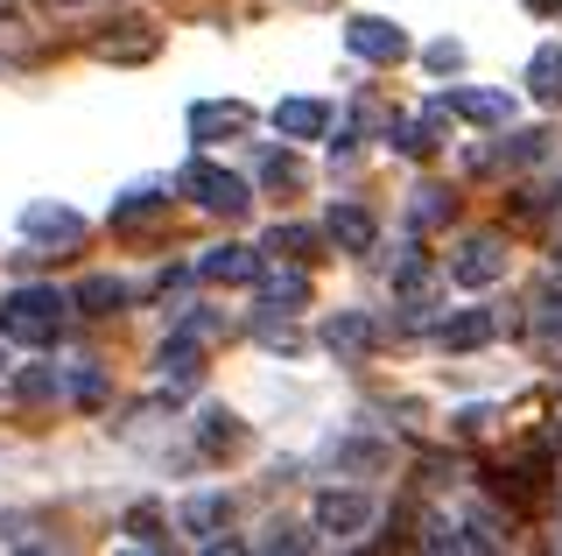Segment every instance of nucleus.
Wrapping results in <instances>:
<instances>
[{
	"mask_svg": "<svg viewBox=\"0 0 562 556\" xmlns=\"http://www.w3.org/2000/svg\"><path fill=\"white\" fill-rule=\"evenodd\" d=\"M64 310H70V297H57L49 282H29V289H14V297L0 303V332L22 338V345H49L57 324H64Z\"/></svg>",
	"mask_w": 562,
	"mask_h": 556,
	"instance_id": "nucleus-1",
	"label": "nucleus"
},
{
	"mask_svg": "<svg viewBox=\"0 0 562 556\" xmlns=\"http://www.w3.org/2000/svg\"><path fill=\"white\" fill-rule=\"evenodd\" d=\"M176 190H183L190 204H204V212H218V219H246L254 212V184L233 177V169H218V163H183V177H176Z\"/></svg>",
	"mask_w": 562,
	"mask_h": 556,
	"instance_id": "nucleus-2",
	"label": "nucleus"
},
{
	"mask_svg": "<svg viewBox=\"0 0 562 556\" xmlns=\"http://www.w3.org/2000/svg\"><path fill=\"white\" fill-rule=\"evenodd\" d=\"M380 521V500L366 486H324L316 493V535H366Z\"/></svg>",
	"mask_w": 562,
	"mask_h": 556,
	"instance_id": "nucleus-3",
	"label": "nucleus"
},
{
	"mask_svg": "<svg viewBox=\"0 0 562 556\" xmlns=\"http://www.w3.org/2000/svg\"><path fill=\"white\" fill-rule=\"evenodd\" d=\"M506 275V247L492 233H479V240H464V247L450 254V282L457 289H492Z\"/></svg>",
	"mask_w": 562,
	"mask_h": 556,
	"instance_id": "nucleus-4",
	"label": "nucleus"
},
{
	"mask_svg": "<svg viewBox=\"0 0 562 556\" xmlns=\"http://www.w3.org/2000/svg\"><path fill=\"white\" fill-rule=\"evenodd\" d=\"M345 43H351V57H366V64H401L408 57V36H401L394 22H380V14H351Z\"/></svg>",
	"mask_w": 562,
	"mask_h": 556,
	"instance_id": "nucleus-5",
	"label": "nucleus"
},
{
	"mask_svg": "<svg viewBox=\"0 0 562 556\" xmlns=\"http://www.w3.org/2000/svg\"><path fill=\"white\" fill-rule=\"evenodd\" d=\"M246 127H254V113L239 99H198L190 107V142H239Z\"/></svg>",
	"mask_w": 562,
	"mask_h": 556,
	"instance_id": "nucleus-6",
	"label": "nucleus"
},
{
	"mask_svg": "<svg viewBox=\"0 0 562 556\" xmlns=\"http://www.w3.org/2000/svg\"><path fill=\"white\" fill-rule=\"evenodd\" d=\"M324 345L338 359H366L380 345V324L366 318V310H330V318H324Z\"/></svg>",
	"mask_w": 562,
	"mask_h": 556,
	"instance_id": "nucleus-7",
	"label": "nucleus"
},
{
	"mask_svg": "<svg viewBox=\"0 0 562 556\" xmlns=\"http://www.w3.org/2000/svg\"><path fill=\"white\" fill-rule=\"evenodd\" d=\"M22 233L43 240V247H78V240H85V219L70 212V204H29V212H22Z\"/></svg>",
	"mask_w": 562,
	"mask_h": 556,
	"instance_id": "nucleus-8",
	"label": "nucleus"
},
{
	"mask_svg": "<svg viewBox=\"0 0 562 556\" xmlns=\"http://www.w3.org/2000/svg\"><path fill=\"white\" fill-rule=\"evenodd\" d=\"M324 233H330L338 254H373L380 247V225H373V212H359V204H330Z\"/></svg>",
	"mask_w": 562,
	"mask_h": 556,
	"instance_id": "nucleus-9",
	"label": "nucleus"
},
{
	"mask_svg": "<svg viewBox=\"0 0 562 556\" xmlns=\"http://www.w3.org/2000/svg\"><path fill=\"white\" fill-rule=\"evenodd\" d=\"M443 107L457 120H479V127H506V120H514V99L485 92V85H457V92H443Z\"/></svg>",
	"mask_w": 562,
	"mask_h": 556,
	"instance_id": "nucleus-10",
	"label": "nucleus"
},
{
	"mask_svg": "<svg viewBox=\"0 0 562 556\" xmlns=\"http://www.w3.org/2000/svg\"><path fill=\"white\" fill-rule=\"evenodd\" d=\"M155 374H162V388H176V394H183V388H198V374H204L198 338H190V332H176V338L162 345V353H155Z\"/></svg>",
	"mask_w": 562,
	"mask_h": 556,
	"instance_id": "nucleus-11",
	"label": "nucleus"
},
{
	"mask_svg": "<svg viewBox=\"0 0 562 556\" xmlns=\"http://www.w3.org/2000/svg\"><path fill=\"white\" fill-rule=\"evenodd\" d=\"M198 275H204V282H260V254L239 247V240H225V247H204Z\"/></svg>",
	"mask_w": 562,
	"mask_h": 556,
	"instance_id": "nucleus-12",
	"label": "nucleus"
},
{
	"mask_svg": "<svg viewBox=\"0 0 562 556\" xmlns=\"http://www.w3.org/2000/svg\"><path fill=\"white\" fill-rule=\"evenodd\" d=\"M225 521H233V493H190L183 508H176V529H183V535H204V543L225 529Z\"/></svg>",
	"mask_w": 562,
	"mask_h": 556,
	"instance_id": "nucleus-13",
	"label": "nucleus"
},
{
	"mask_svg": "<svg viewBox=\"0 0 562 556\" xmlns=\"http://www.w3.org/2000/svg\"><path fill=\"white\" fill-rule=\"evenodd\" d=\"M127 297L134 289L113 282V275H85V282L70 289V310H78V318H113V310H127Z\"/></svg>",
	"mask_w": 562,
	"mask_h": 556,
	"instance_id": "nucleus-14",
	"label": "nucleus"
},
{
	"mask_svg": "<svg viewBox=\"0 0 562 556\" xmlns=\"http://www.w3.org/2000/svg\"><path fill=\"white\" fill-rule=\"evenodd\" d=\"M324 127H330L324 99H281V107H274V134H281V142H316Z\"/></svg>",
	"mask_w": 562,
	"mask_h": 556,
	"instance_id": "nucleus-15",
	"label": "nucleus"
},
{
	"mask_svg": "<svg viewBox=\"0 0 562 556\" xmlns=\"http://www.w3.org/2000/svg\"><path fill=\"white\" fill-rule=\"evenodd\" d=\"M436 332H443L450 353H479V345L499 338V318H492V310H457V318H443Z\"/></svg>",
	"mask_w": 562,
	"mask_h": 556,
	"instance_id": "nucleus-16",
	"label": "nucleus"
},
{
	"mask_svg": "<svg viewBox=\"0 0 562 556\" xmlns=\"http://www.w3.org/2000/svg\"><path fill=\"white\" fill-rule=\"evenodd\" d=\"M8 388L22 394V402H64V394H70V374L49 367V359H35V367H14L8 374Z\"/></svg>",
	"mask_w": 562,
	"mask_h": 556,
	"instance_id": "nucleus-17",
	"label": "nucleus"
},
{
	"mask_svg": "<svg viewBox=\"0 0 562 556\" xmlns=\"http://www.w3.org/2000/svg\"><path fill=\"white\" fill-rule=\"evenodd\" d=\"M239 444H246V423L233 409H204L198 415V451H204V458H233Z\"/></svg>",
	"mask_w": 562,
	"mask_h": 556,
	"instance_id": "nucleus-18",
	"label": "nucleus"
},
{
	"mask_svg": "<svg viewBox=\"0 0 562 556\" xmlns=\"http://www.w3.org/2000/svg\"><path fill=\"white\" fill-rule=\"evenodd\" d=\"M155 212H169V184H127L113 198V225H148Z\"/></svg>",
	"mask_w": 562,
	"mask_h": 556,
	"instance_id": "nucleus-19",
	"label": "nucleus"
},
{
	"mask_svg": "<svg viewBox=\"0 0 562 556\" xmlns=\"http://www.w3.org/2000/svg\"><path fill=\"white\" fill-rule=\"evenodd\" d=\"M527 92L541 99V107H562V49L541 43L535 57H527Z\"/></svg>",
	"mask_w": 562,
	"mask_h": 556,
	"instance_id": "nucleus-20",
	"label": "nucleus"
},
{
	"mask_svg": "<svg viewBox=\"0 0 562 556\" xmlns=\"http://www.w3.org/2000/svg\"><path fill=\"white\" fill-rule=\"evenodd\" d=\"M260 297H268V310H303L310 303V275L303 268H274V275H260Z\"/></svg>",
	"mask_w": 562,
	"mask_h": 556,
	"instance_id": "nucleus-21",
	"label": "nucleus"
},
{
	"mask_svg": "<svg viewBox=\"0 0 562 556\" xmlns=\"http://www.w3.org/2000/svg\"><path fill=\"white\" fill-rule=\"evenodd\" d=\"M120 529H127V535H134L140 549H169V514L155 508V500H134V508H127V521H120Z\"/></svg>",
	"mask_w": 562,
	"mask_h": 556,
	"instance_id": "nucleus-22",
	"label": "nucleus"
},
{
	"mask_svg": "<svg viewBox=\"0 0 562 556\" xmlns=\"http://www.w3.org/2000/svg\"><path fill=\"white\" fill-rule=\"evenodd\" d=\"M330 465H338V472H380L386 444L380 437H338V444H330Z\"/></svg>",
	"mask_w": 562,
	"mask_h": 556,
	"instance_id": "nucleus-23",
	"label": "nucleus"
},
{
	"mask_svg": "<svg viewBox=\"0 0 562 556\" xmlns=\"http://www.w3.org/2000/svg\"><path fill=\"white\" fill-rule=\"evenodd\" d=\"M429 282H436V268L422 260L415 247L401 254V268H394V297H408V303H429Z\"/></svg>",
	"mask_w": 562,
	"mask_h": 556,
	"instance_id": "nucleus-24",
	"label": "nucleus"
},
{
	"mask_svg": "<svg viewBox=\"0 0 562 556\" xmlns=\"http://www.w3.org/2000/svg\"><path fill=\"white\" fill-rule=\"evenodd\" d=\"M99 57H105V64H140V57H155L148 22H134V36H99Z\"/></svg>",
	"mask_w": 562,
	"mask_h": 556,
	"instance_id": "nucleus-25",
	"label": "nucleus"
},
{
	"mask_svg": "<svg viewBox=\"0 0 562 556\" xmlns=\"http://www.w3.org/2000/svg\"><path fill=\"white\" fill-rule=\"evenodd\" d=\"M70 402H78V409H99V402H105V374H99V359H78V367H70Z\"/></svg>",
	"mask_w": 562,
	"mask_h": 556,
	"instance_id": "nucleus-26",
	"label": "nucleus"
},
{
	"mask_svg": "<svg viewBox=\"0 0 562 556\" xmlns=\"http://www.w3.org/2000/svg\"><path fill=\"white\" fill-rule=\"evenodd\" d=\"M310 543H316V535H310V529H295V521H268V529L254 535V549H289V556H303Z\"/></svg>",
	"mask_w": 562,
	"mask_h": 556,
	"instance_id": "nucleus-27",
	"label": "nucleus"
},
{
	"mask_svg": "<svg viewBox=\"0 0 562 556\" xmlns=\"http://www.w3.org/2000/svg\"><path fill=\"white\" fill-rule=\"evenodd\" d=\"M268 254H281V260H310V254H316V233H310V225H274V233H268Z\"/></svg>",
	"mask_w": 562,
	"mask_h": 556,
	"instance_id": "nucleus-28",
	"label": "nucleus"
},
{
	"mask_svg": "<svg viewBox=\"0 0 562 556\" xmlns=\"http://www.w3.org/2000/svg\"><path fill=\"white\" fill-rule=\"evenodd\" d=\"M443 219H450V198H443L436 184H422L415 204H408V225H443Z\"/></svg>",
	"mask_w": 562,
	"mask_h": 556,
	"instance_id": "nucleus-29",
	"label": "nucleus"
},
{
	"mask_svg": "<svg viewBox=\"0 0 562 556\" xmlns=\"http://www.w3.org/2000/svg\"><path fill=\"white\" fill-rule=\"evenodd\" d=\"M260 177H268V184H303V163H295V155L289 148H268V163H260Z\"/></svg>",
	"mask_w": 562,
	"mask_h": 556,
	"instance_id": "nucleus-30",
	"label": "nucleus"
},
{
	"mask_svg": "<svg viewBox=\"0 0 562 556\" xmlns=\"http://www.w3.org/2000/svg\"><path fill=\"white\" fill-rule=\"evenodd\" d=\"M0 543H8V549H35L43 535H35V521H29V514H0Z\"/></svg>",
	"mask_w": 562,
	"mask_h": 556,
	"instance_id": "nucleus-31",
	"label": "nucleus"
},
{
	"mask_svg": "<svg viewBox=\"0 0 562 556\" xmlns=\"http://www.w3.org/2000/svg\"><path fill=\"white\" fill-rule=\"evenodd\" d=\"M260 345H268V353H303V338H295L289 324H274V318H260Z\"/></svg>",
	"mask_w": 562,
	"mask_h": 556,
	"instance_id": "nucleus-32",
	"label": "nucleus"
},
{
	"mask_svg": "<svg viewBox=\"0 0 562 556\" xmlns=\"http://www.w3.org/2000/svg\"><path fill=\"white\" fill-rule=\"evenodd\" d=\"M429 71H464V43H429Z\"/></svg>",
	"mask_w": 562,
	"mask_h": 556,
	"instance_id": "nucleus-33",
	"label": "nucleus"
},
{
	"mask_svg": "<svg viewBox=\"0 0 562 556\" xmlns=\"http://www.w3.org/2000/svg\"><path fill=\"white\" fill-rule=\"evenodd\" d=\"M541 148H549V134H541V127H527V134H514V148H506V155H514V163H535Z\"/></svg>",
	"mask_w": 562,
	"mask_h": 556,
	"instance_id": "nucleus-34",
	"label": "nucleus"
},
{
	"mask_svg": "<svg viewBox=\"0 0 562 556\" xmlns=\"http://www.w3.org/2000/svg\"><path fill=\"white\" fill-rule=\"evenodd\" d=\"M183 332H190V338H211V332H218V318H204V310H190V318H183Z\"/></svg>",
	"mask_w": 562,
	"mask_h": 556,
	"instance_id": "nucleus-35",
	"label": "nucleus"
},
{
	"mask_svg": "<svg viewBox=\"0 0 562 556\" xmlns=\"http://www.w3.org/2000/svg\"><path fill=\"white\" fill-rule=\"evenodd\" d=\"M492 423V409H457V430H464V437H471V430H485Z\"/></svg>",
	"mask_w": 562,
	"mask_h": 556,
	"instance_id": "nucleus-36",
	"label": "nucleus"
},
{
	"mask_svg": "<svg viewBox=\"0 0 562 556\" xmlns=\"http://www.w3.org/2000/svg\"><path fill=\"white\" fill-rule=\"evenodd\" d=\"M520 8H527V14H541V22H555V14H562V0H520Z\"/></svg>",
	"mask_w": 562,
	"mask_h": 556,
	"instance_id": "nucleus-37",
	"label": "nucleus"
},
{
	"mask_svg": "<svg viewBox=\"0 0 562 556\" xmlns=\"http://www.w3.org/2000/svg\"><path fill=\"white\" fill-rule=\"evenodd\" d=\"M8 367H14V359H8V332H0V380H8Z\"/></svg>",
	"mask_w": 562,
	"mask_h": 556,
	"instance_id": "nucleus-38",
	"label": "nucleus"
},
{
	"mask_svg": "<svg viewBox=\"0 0 562 556\" xmlns=\"http://www.w3.org/2000/svg\"><path fill=\"white\" fill-rule=\"evenodd\" d=\"M549 451H562V423H555V430H549Z\"/></svg>",
	"mask_w": 562,
	"mask_h": 556,
	"instance_id": "nucleus-39",
	"label": "nucleus"
},
{
	"mask_svg": "<svg viewBox=\"0 0 562 556\" xmlns=\"http://www.w3.org/2000/svg\"><path fill=\"white\" fill-rule=\"evenodd\" d=\"M555 275H562V240H555Z\"/></svg>",
	"mask_w": 562,
	"mask_h": 556,
	"instance_id": "nucleus-40",
	"label": "nucleus"
}]
</instances>
